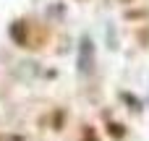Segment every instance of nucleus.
Returning <instances> with one entry per match:
<instances>
[{
  "label": "nucleus",
  "instance_id": "obj_1",
  "mask_svg": "<svg viewBox=\"0 0 149 141\" xmlns=\"http://www.w3.org/2000/svg\"><path fill=\"white\" fill-rule=\"evenodd\" d=\"M92 65H94V44H92V39L84 37L81 44H79V71L81 73H89Z\"/></svg>",
  "mask_w": 149,
  "mask_h": 141
}]
</instances>
